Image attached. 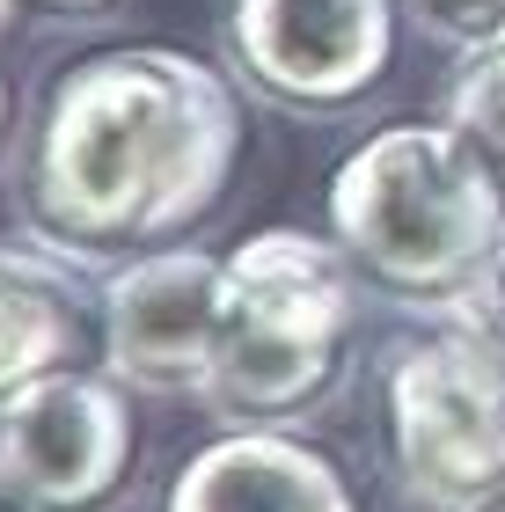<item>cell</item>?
Returning <instances> with one entry per match:
<instances>
[{
	"label": "cell",
	"mask_w": 505,
	"mask_h": 512,
	"mask_svg": "<svg viewBox=\"0 0 505 512\" xmlns=\"http://www.w3.org/2000/svg\"><path fill=\"white\" fill-rule=\"evenodd\" d=\"M103 344L96 286L59 249H0V403L30 395L37 381L74 374Z\"/></svg>",
	"instance_id": "9"
},
{
	"label": "cell",
	"mask_w": 505,
	"mask_h": 512,
	"mask_svg": "<svg viewBox=\"0 0 505 512\" xmlns=\"http://www.w3.org/2000/svg\"><path fill=\"white\" fill-rule=\"evenodd\" d=\"M162 512H359L344 469L286 425H227L183 461Z\"/></svg>",
	"instance_id": "8"
},
{
	"label": "cell",
	"mask_w": 505,
	"mask_h": 512,
	"mask_svg": "<svg viewBox=\"0 0 505 512\" xmlns=\"http://www.w3.org/2000/svg\"><path fill=\"white\" fill-rule=\"evenodd\" d=\"M323 220L359 286L418 315H454L505 242V176L447 118H403L337 161Z\"/></svg>",
	"instance_id": "2"
},
{
	"label": "cell",
	"mask_w": 505,
	"mask_h": 512,
	"mask_svg": "<svg viewBox=\"0 0 505 512\" xmlns=\"http://www.w3.org/2000/svg\"><path fill=\"white\" fill-rule=\"evenodd\" d=\"M96 8H110V0H0V37L30 15H96Z\"/></svg>",
	"instance_id": "13"
},
{
	"label": "cell",
	"mask_w": 505,
	"mask_h": 512,
	"mask_svg": "<svg viewBox=\"0 0 505 512\" xmlns=\"http://www.w3.org/2000/svg\"><path fill=\"white\" fill-rule=\"evenodd\" d=\"M396 8L418 22V30H432L440 44H476L484 30L505 22V0H396Z\"/></svg>",
	"instance_id": "11"
},
{
	"label": "cell",
	"mask_w": 505,
	"mask_h": 512,
	"mask_svg": "<svg viewBox=\"0 0 505 512\" xmlns=\"http://www.w3.org/2000/svg\"><path fill=\"white\" fill-rule=\"evenodd\" d=\"M359 271L308 227H257L227 249V330L205 410L227 425H293L330 403L352 359Z\"/></svg>",
	"instance_id": "3"
},
{
	"label": "cell",
	"mask_w": 505,
	"mask_h": 512,
	"mask_svg": "<svg viewBox=\"0 0 505 512\" xmlns=\"http://www.w3.org/2000/svg\"><path fill=\"white\" fill-rule=\"evenodd\" d=\"M96 366L132 395L205 403L227 330V256L198 242H162L140 256H118L96 286Z\"/></svg>",
	"instance_id": "6"
},
{
	"label": "cell",
	"mask_w": 505,
	"mask_h": 512,
	"mask_svg": "<svg viewBox=\"0 0 505 512\" xmlns=\"http://www.w3.org/2000/svg\"><path fill=\"white\" fill-rule=\"evenodd\" d=\"M8 118H15V103H8V74H0V147H8Z\"/></svg>",
	"instance_id": "14"
},
{
	"label": "cell",
	"mask_w": 505,
	"mask_h": 512,
	"mask_svg": "<svg viewBox=\"0 0 505 512\" xmlns=\"http://www.w3.org/2000/svg\"><path fill=\"white\" fill-rule=\"evenodd\" d=\"M235 161L242 88L176 44H118L52 81L22 154V213L74 264L140 256L191 235Z\"/></svg>",
	"instance_id": "1"
},
{
	"label": "cell",
	"mask_w": 505,
	"mask_h": 512,
	"mask_svg": "<svg viewBox=\"0 0 505 512\" xmlns=\"http://www.w3.org/2000/svg\"><path fill=\"white\" fill-rule=\"evenodd\" d=\"M396 0H227V59L249 96L344 118L396 66Z\"/></svg>",
	"instance_id": "7"
},
{
	"label": "cell",
	"mask_w": 505,
	"mask_h": 512,
	"mask_svg": "<svg viewBox=\"0 0 505 512\" xmlns=\"http://www.w3.org/2000/svg\"><path fill=\"white\" fill-rule=\"evenodd\" d=\"M454 322H469L476 337L491 344V352L505 359V242L491 249V264L476 271V286H469V300L454 308Z\"/></svg>",
	"instance_id": "12"
},
{
	"label": "cell",
	"mask_w": 505,
	"mask_h": 512,
	"mask_svg": "<svg viewBox=\"0 0 505 512\" xmlns=\"http://www.w3.org/2000/svg\"><path fill=\"white\" fill-rule=\"evenodd\" d=\"M140 476L132 388L103 366L37 381L0 403V498L15 512H118Z\"/></svg>",
	"instance_id": "5"
},
{
	"label": "cell",
	"mask_w": 505,
	"mask_h": 512,
	"mask_svg": "<svg viewBox=\"0 0 505 512\" xmlns=\"http://www.w3.org/2000/svg\"><path fill=\"white\" fill-rule=\"evenodd\" d=\"M440 118L469 139L476 154L505 176V22L484 30L476 44L454 52V74H447V110Z\"/></svg>",
	"instance_id": "10"
},
{
	"label": "cell",
	"mask_w": 505,
	"mask_h": 512,
	"mask_svg": "<svg viewBox=\"0 0 505 512\" xmlns=\"http://www.w3.org/2000/svg\"><path fill=\"white\" fill-rule=\"evenodd\" d=\"M484 512H505V498H498V505H484Z\"/></svg>",
	"instance_id": "15"
},
{
	"label": "cell",
	"mask_w": 505,
	"mask_h": 512,
	"mask_svg": "<svg viewBox=\"0 0 505 512\" xmlns=\"http://www.w3.org/2000/svg\"><path fill=\"white\" fill-rule=\"evenodd\" d=\"M381 439L418 512H484L505 498V359L440 315L381 366Z\"/></svg>",
	"instance_id": "4"
}]
</instances>
